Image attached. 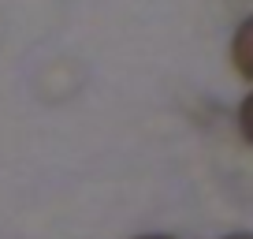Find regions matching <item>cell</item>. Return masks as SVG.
<instances>
[{"mask_svg": "<svg viewBox=\"0 0 253 239\" xmlns=\"http://www.w3.org/2000/svg\"><path fill=\"white\" fill-rule=\"evenodd\" d=\"M231 60H235V67L246 79H253V19H246V23L238 26L235 45H231Z\"/></svg>", "mask_w": 253, "mask_h": 239, "instance_id": "6da1fadb", "label": "cell"}, {"mask_svg": "<svg viewBox=\"0 0 253 239\" xmlns=\"http://www.w3.org/2000/svg\"><path fill=\"white\" fill-rule=\"evenodd\" d=\"M238 123H242V135H246V142L253 146V94L242 101V112H238Z\"/></svg>", "mask_w": 253, "mask_h": 239, "instance_id": "7a4b0ae2", "label": "cell"}, {"mask_svg": "<svg viewBox=\"0 0 253 239\" xmlns=\"http://www.w3.org/2000/svg\"><path fill=\"white\" fill-rule=\"evenodd\" d=\"M142 239H168V236H142Z\"/></svg>", "mask_w": 253, "mask_h": 239, "instance_id": "3957f363", "label": "cell"}, {"mask_svg": "<svg viewBox=\"0 0 253 239\" xmlns=\"http://www.w3.org/2000/svg\"><path fill=\"white\" fill-rule=\"evenodd\" d=\"M231 239H253V236H231Z\"/></svg>", "mask_w": 253, "mask_h": 239, "instance_id": "277c9868", "label": "cell"}]
</instances>
